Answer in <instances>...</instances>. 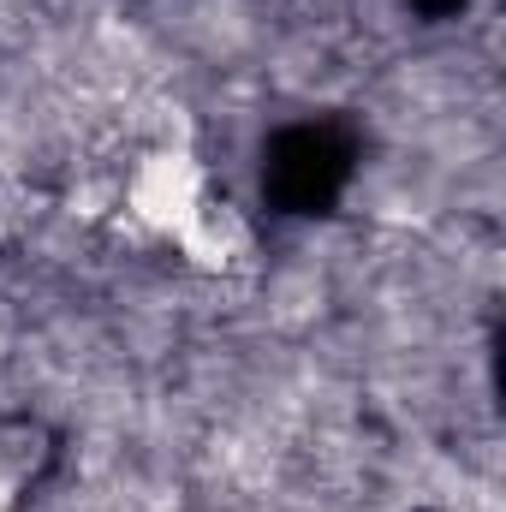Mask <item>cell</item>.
<instances>
[{
  "instance_id": "obj_1",
  "label": "cell",
  "mask_w": 506,
  "mask_h": 512,
  "mask_svg": "<svg viewBox=\"0 0 506 512\" xmlns=\"http://www.w3.org/2000/svg\"><path fill=\"white\" fill-rule=\"evenodd\" d=\"M126 197H131V215H137L143 227L179 239V227L197 215V203H203L209 191H203V167H197L185 149H155V155L137 161Z\"/></svg>"
},
{
  "instance_id": "obj_2",
  "label": "cell",
  "mask_w": 506,
  "mask_h": 512,
  "mask_svg": "<svg viewBox=\"0 0 506 512\" xmlns=\"http://www.w3.org/2000/svg\"><path fill=\"white\" fill-rule=\"evenodd\" d=\"M179 245H185V256H191L197 268H233V262L245 256V245H251V233H245V221H239L233 203L203 197L197 215L179 227Z\"/></svg>"
},
{
  "instance_id": "obj_3",
  "label": "cell",
  "mask_w": 506,
  "mask_h": 512,
  "mask_svg": "<svg viewBox=\"0 0 506 512\" xmlns=\"http://www.w3.org/2000/svg\"><path fill=\"white\" fill-rule=\"evenodd\" d=\"M12 507V483H6V477H0V512Z\"/></svg>"
}]
</instances>
